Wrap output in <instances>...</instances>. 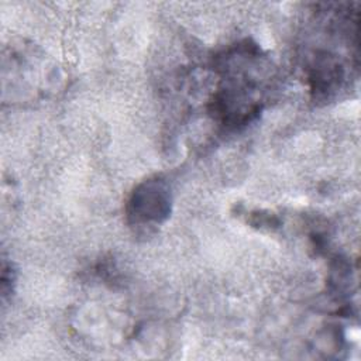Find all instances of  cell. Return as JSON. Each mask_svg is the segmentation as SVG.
Segmentation results:
<instances>
[{"label":"cell","instance_id":"obj_1","mask_svg":"<svg viewBox=\"0 0 361 361\" xmlns=\"http://www.w3.org/2000/svg\"><path fill=\"white\" fill-rule=\"evenodd\" d=\"M171 212V192L165 180L154 178L140 183L133 192L127 213L137 224L162 223Z\"/></svg>","mask_w":361,"mask_h":361},{"label":"cell","instance_id":"obj_2","mask_svg":"<svg viewBox=\"0 0 361 361\" xmlns=\"http://www.w3.org/2000/svg\"><path fill=\"white\" fill-rule=\"evenodd\" d=\"M345 78V71L343 63L336 55L323 52L320 56H316L310 72L309 82L310 89L314 93L316 99L327 100L337 90H340Z\"/></svg>","mask_w":361,"mask_h":361}]
</instances>
